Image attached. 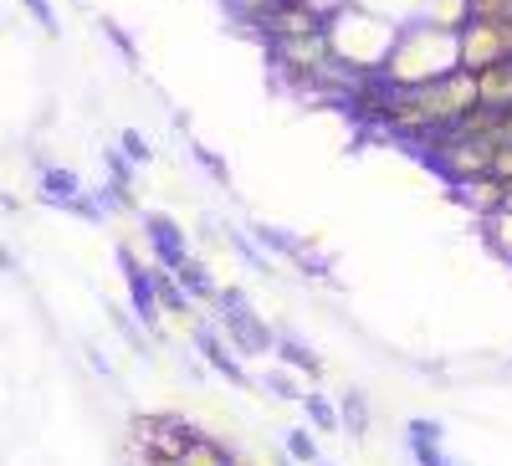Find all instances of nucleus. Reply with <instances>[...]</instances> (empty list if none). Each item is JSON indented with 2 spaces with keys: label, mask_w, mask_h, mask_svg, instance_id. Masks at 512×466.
Segmentation results:
<instances>
[{
  "label": "nucleus",
  "mask_w": 512,
  "mask_h": 466,
  "mask_svg": "<svg viewBox=\"0 0 512 466\" xmlns=\"http://www.w3.org/2000/svg\"><path fill=\"white\" fill-rule=\"evenodd\" d=\"M303 405H308V415H313V426H318V431H344V426H338V405H333V400H323L318 390H308V395H303Z\"/></svg>",
  "instance_id": "dca6fc26"
},
{
  "label": "nucleus",
  "mask_w": 512,
  "mask_h": 466,
  "mask_svg": "<svg viewBox=\"0 0 512 466\" xmlns=\"http://www.w3.org/2000/svg\"><path fill=\"white\" fill-rule=\"evenodd\" d=\"M221 323H226V344L241 349V354H272V344H277L272 328L246 308L241 292H226L221 298Z\"/></svg>",
  "instance_id": "423d86ee"
},
{
  "label": "nucleus",
  "mask_w": 512,
  "mask_h": 466,
  "mask_svg": "<svg viewBox=\"0 0 512 466\" xmlns=\"http://www.w3.org/2000/svg\"><path fill=\"white\" fill-rule=\"evenodd\" d=\"M0 262H6V257H0Z\"/></svg>",
  "instance_id": "cd10ccee"
},
{
  "label": "nucleus",
  "mask_w": 512,
  "mask_h": 466,
  "mask_svg": "<svg viewBox=\"0 0 512 466\" xmlns=\"http://www.w3.org/2000/svg\"><path fill=\"white\" fill-rule=\"evenodd\" d=\"M180 461H185V466H236L216 441H205V436H195V441H190V451H185Z\"/></svg>",
  "instance_id": "4468645a"
},
{
  "label": "nucleus",
  "mask_w": 512,
  "mask_h": 466,
  "mask_svg": "<svg viewBox=\"0 0 512 466\" xmlns=\"http://www.w3.org/2000/svg\"><path fill=\"white\" fill-rule=\"evenodd\" d=\"M502 195H507V185H502L497 175H472V180H456V200H461L466 210H477L482 221L502 210Z\"/></svg>",
  "instance_id": "0eeeda50"
},
{
  "label": "nucleus",
  "mask_w": 512,
  "mask_h": 466,
  "mask_svg": "<svg viewBox=\"0 0 512 466\" xmlns=\"http://www.w3.org/2000/svg\"><path fill=\"white\" fill-rule=\"evenodd\" d=\"M287 456H292L297 466H318V441H313L308 431H287Z\"/></svg>",
  "instance_id": "aec40b11"
},
{
  "label": "nucleus",
  "mask_w": 512,
  "mask_h": 466,
  "mask_svg": "<svg viewBox=\"0 0 512 466\" xmlns=\"http://www.w3.org/2000/svg\"><path fill=\"white\" fill-rule=\"evenodd\" d=\"M272 349H282V359H287L292 369H303L308 379L318 374V359H313V354H308L303 344H297V338H277V344H272Z\"/></svg>",
  "instance_id": "6ab92c4d"
},
{
  "label": "nucleus",
  "mask_w": 512,
  "mask_h": 466,
  "mask_svg": "<svg viewBox=\"0 0 512 466\" xmlns=\"http://www.w3.org/2000/svg\"><path fill=\"white\" fill-rule=\"evenodd\" d=\"M410 456H415V466H451L436 420H410Z\"/></svg>",
  "instance_id": "1a4fd4ad"
},
{
  "label": "nucleus",
  "mask_w": 512,
  "mask_h": 466,
  "mask_svg": "<svg viewBox=\"0 0 512 466\" xmlns=\"http://www.w3.org/2000/svg\"><path fill=\"white\" fill-rule=\"evenodd\" d=\"M272 395H277V400H297V390H292L287 374H272Z\"/></svg>",
  "instance_id": "5701e85b"
},
{
  "label": "nucleus",
  "mask_w": 512,
  "mask_h": 466,
  "mask_svg": "<svg viewBox=\"0 0 512 466\" xmlns=\"http://www.w3.org/2000/svg\"><path fill=\"white\" fill-rule=\"evenodd\" d=\"M231 6H236L246 21H267L272 11H282V6H287V0H231Z\"/></svg>",
  "instance_id": "412c9836"
},
{
  "label": "nucleus",
  "mask_w": 512,
  "mask_h": 466,
  "mask_svg": "<svg viewBox=\"0 0 512 466\" xmlns=\"http://www.w3.org/2000/svg\"><path fill=\"white\" fill-rule=\"evenodd\" d=\"M502 210H512V185H507V195H502Z\"/></svg>",
  "instance_id": "393cba45"
},
{
  "label": "nucleus",
  "mask_w": 512,
  "mask_h": 466,
  "mask_svg": "<svg viewBox=\"0 0 512 466\" xmlns=\"http://www.w3.org/2000/svg\"><path fill=\"white\" fill-rule=\"evenodd\" d=\"M154 246H159V257H164V267L175 272L180 262H185V246L175 241V231H169V221H154Z\"/></svg>",
  "instance_id": "f3484780"
},
{
  "label": "nucleus",
  "mask_w": 512,
  "mask_h": 466,
  "mask_svg": "<svg viewBox=\"0 0 512 466\" xmlns=\"http://www.w3.org/2000/svg\"><path fill=\"white\" fill-rule=\"evenodd\" d=\"M318 466H328V461H318Z\"/></svg>",
  "instance_id": "bb28decb"
},
{
  "label": "nucleus",
  "mask_w": 512,
  "mask_h": 466,
  "mask_svg": "<svg viewBox=\"0 0 512 466\" xmlns=\"http://www.w3.org/2000/svg\"><path fill=\"white\" fill-rule=\"evenodd\" d=\"M395 21H384V16H369V11H333V21H323V36H328V47L333 57L344 62L349 72H374L384 67V57H390L395 47Z\"/></svg>",
  "instance_id": "f03ea898"
},
{
  "label": "nucleus",
  "mask_w": 512,
  "mask_h": 466,
  "mask_svg": "<svg viewBox=\"0 0 512 466\" xmlns=\"http://www.w3.org/2000/svg\"><path fill=\"white\" fill-rule=\"evenodd\" d=\"M200 431L185 426L180 415H139L134 420V446H144V461H180Z\"/></svg>",
  "instance_id": "20e7f679"
},
{
  "label": "nucleus",
  "mask_w": 512,
  "mask_h": 466,
  "mask_svg": "<svg viewBox=\"0 0 512 466\" xmlns=\"http://www.w3.org/2000/svg\"><path fill=\"white\" fill-rule=\"evenodd\" d=\"M492 175H497L502 185H512V144H497V149H492Z\"/></svg>",
  "instance_id": "4be33fe9"
},
{
  "label": "nucleus",
  "mask_w": 512,
  "mask_h": 466,
  "mask_svg": "<svg viewBox=\"0 0 512 466\" xmlns=\"http://www.w3.org/2000/svg\"><path fill=\"white\" fill-rule=\"evenodd\" d=\"M149 466H185V461H149Z\"/></svg>",
  "instance_id": "a878e982"
},
{
  "label": "nucleus",
  "mask_w": 512,
  "mask_h": 466,
  "mask_svg": "<svg viewBox=\"0 0 512 466\" xmlns=\"http://www.w3.org/2000/svg\"><path fill=\"white\" fill-rule=\"evenodd\" d=\"M338 426H349L354 436H364L369 431V405H364V395H344V405H338Z\"/></svg>",
  "instance_id": "2eb2a0df"
},
{
  "label": "nucleus",
  "mask_w": 512,
  "mask_h": 466,
  "mask_svg": "<svg viewBox=\"0 0 512 466\" xmlns=\"http://www.w3.org/2000/svg\"><path fill=\"white\" fill-rule=\"evenodd\" d=\"M482 231H487V241H492L497 257H507V262H512V210H497V216H487V221H482Z\"/></svg>",
  "instance_id": "ddd939ff"
},
{
  "label": "nucleus",
  "mask_w": 512,
  "mask_h": 466,
  "mask_svg": "<svg viewBox=\"0 0 512 466\" xmlns=\"http://www.w3.org/2000/svg\"><path fill=\"white\" fill-rule=\"evenodd\" d=\"M492 139H461V134H436L431 154L446 169V180H472V175H492Z\"/></svg>",
  "instance_id": "39448f33"
},
{
  "label": "nucleus",
  "mask_w": 512,
  "mask_h": 466,
  "mask_svg": "<svg viewBox=\"0 0 512 466\" xmlns=\"http://www.w3.org/2000/svg\"><path fill=\"white\" fill-rule=\"evenodd\" d=\"M466 21H472L466 0H425V26H436V31H461Z\"/></svg>",
  "instance_id": "f8f14e48"
},
{
  "label": "nucleus",
  "mask_w": 512,
  "mask_h": 466,
  "mask_svg": "<svg viewBox=\"0 0 512 466\" xmlns=\"http://www.w3.org/2000/svg\"><path fill=\"white\" fill-rule=\"evenodd\" d=\"M456 72V31H436V26H405L395 31V47L379 67V82L384 88H420V82H436Z\"/></svg>",
  "instance_id": "f257e3e1"
},
{
  "label": "nucleus",
  "mask_w": 512,
  "mask_h": 466,
  "mask_svg": "<svg viewBox=\"0 0 512 466\" xmlns=\"http://www.w3.org/2000/svg\"><path fill=\"white\" fill-rule=\"evenodd\" d=\"M200 354L210 359V364H216L226 379H236V385H246V374H241V364H236V354H231V344H226V338L216 333V328H205L200 333Z\"/></svg>",
  "instance_id": "9b49d317"
},
{
  "label": "nucleus",
  "mask_w": 512,
  "mask_h": 466,
  "mask_svg": "<svg viewBox=\"0 0 512 466\" xmlns=\"http://www.w3.org/2000/svg\"><path fill=\"white\" fill-rule=\"evenodd\" d=\"M26 6H31V16H36L41 26H52V6H47V0H26Z\"/></svg>",
  "instance_id": "b1692460"
},
{
  "label": "nucleus",
  "mask_w": 512,
  "mask_h": 466,
  "mask_svg": "<svg viewBox=\"0 0 512 466\" xmlns=\"http://www.w3.org/2000/svg\"><path fill=\"white\" fill-rule=\"evenodd\" d=\"M472 82H477V108L512 113V62H497V67L477 72Z\"/></svg>",
  "instance_id": "6e6552de"
},
{
  "label": "nucleus",
  "mask_w": 512,
  "mask_h": 466,
  "mask_svg": "<svg viewBox=\"0 0 512 466\" xmlns=\"http://www.w3.org/2000/svg\"><path fill=\"white\" fill-rule=\"evenodd\" d=\"M41 195H47V200H77V175H72V169H47V185H41Z\"/></svg>",
  "instance_id": "a211bd4d"
},
{
  "label": "nucleus",
  "mask_w": 512,
  "mask_h": 466,
  "mask_svg": "<svg viewBox=\"0 0 512 466\" xmlns=\"http://www.w3.org/2000/svg\"><path fill=\"white\" fill-rule=\"evenodd\" d=\"M497 62H512V21H466L456 31V67L477 77Z\"/></svg>",
  "instance_id": "7ed1b4c3"
},
{
  "label": "nucleus",
  "mask_w": 512,
  "mask_h": 466,
  "mask_svg": "<svg viewBox=\"0 0 512 466\" xmlns=\"http://www.w3.org/2000/svg\"><path fill=\"white\" fill-rule=\"evenodd\" d=\"M123 272H128V292H134V313H139L144 323H159V303H154V277H149V272H139L134 251H123Z\"/></svg>",
  "instance_id": "9d476101"
}]
</instances>
